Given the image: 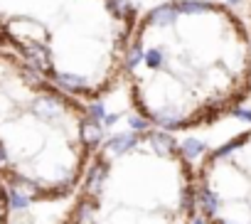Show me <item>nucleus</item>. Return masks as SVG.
<instances>
[{"mask_svg":"<svg viewBox=\"0 0 251 224\" xmlns=\"http://www.w3.org/2000/svg\"><path fill=\"white\" fill-rule=\"evenodd\" d=\"M121 79L148 126H207L251 96V40L229 3L165 0L138 10Z\"/></svg>","mask_w":251,"mask_h":224,"instance_id":"obj_1","label":"nucleus"},{"mask_svg":"<svg viewBox=\"0 0 251 224\" xmlns=\"http://www.w3.org/2000/svg\"><path fill=\"white\" fill-rule=\"evenodd\" d=\"M195 199L207 224H251V131L207 155Z\"/></svg>","mask_w":251,"mask_h":224,"instance_id":"obj_2","label":"nucleus"},{"mask_svg":"<svg viewBox=\"0 0 251 224\" xmlns=\"http://www.w3.org/2000/svg\"><path fill=\"white\" fill-rule=\"evenodd\" d=\"M234 10H236V15L241 18V23H244V27H246V32H249V40H251V0H231L229 3Z\"/></svg>","mask_w":251,"mask_h":224,"instance_id":"obj_3","label":"nucleus"},{"mask_svg":"<svg viewBox=\"0 0 251 224\" xmlns=\"http://www.w3.org/2000/svg\"><path fill=\"white\" fill-rule=\"evenodd\" d=\"M27 202H30V197H27L25 192H20V190L10 187V207H15V209H23V207H27Z\"/></svg>","mask_w":251,"mask_h":224,"instance_id":"obj_4","label":"nucleus"}]
</instances>
